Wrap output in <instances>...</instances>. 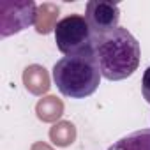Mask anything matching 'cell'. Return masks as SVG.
<instances>
[{
  "label": "cell",
  "instance_id": "obj_1",
  "mask_svg": "<svg viewBox=\"0 0 150 150\" xmlns=\"http://www.w3.org/2000/svg\"><path fill=\"white\" fill-rule=\"evenodd\" d=\"M94 51L101 74L110 81L129 78L139 65V42L127 28L122 27L106 35L96 37Z\"/></svg>",
  "mask_w": 150,
  "mask_h": 150
},
{
  "label": "cell",
  "instance_id": "obj_2",
  "mask_svg": "<svg viewBox=\"0 0 150 150\" xmlns=\"http://www.w3.org/2000/svg\"><path fill=\"white\" fill-rule=\"evenodd\" d=\"M101 71L96 51H85L60 58L53 67V80L62 96L71 99H85L92 96L101 81Z\"/></svg>",
  "mask_w": 150,
  "mask_h": 150
},
{
  "label": "cell",
  "instance_id": "obj_3",
  "mask_svg": "<svg viewBox=\"0 0 150 150\" xmlns=\"http://www.w3.org/2000/svg\"><path fill=\"white\" fill-rule=\"evenodd\" d=\"M55 42L60 53L71 57L94 50L96 35L85 16L69 14L62 18L55 27Z\"/></svg>",
  "mask_w": 150,
  "mask_h": 150
},
{
  "label": "cell",
  "instance_id": "obj_4",
  "mask_svg": "<svg viewBox=\"0 0 150 150\" xmlns=\"http://www.w3.org/2000/svg\"><path fill=\"white\" fill-rule=\"evenodd\" d=\"M37 7L34 0H0V37H9L35 25Z\"/></svg>",
  "mask_w": 150,
  "mask_h": 150
},
{
  "label": "cell",
  "instance_id": "obj_5",
  "mask_svg": "<svg viewBox=\"0 0 150 150\" xmlns=\"http://www.w3.org/2000/svg\"><path fill=\"white\" fill-rule=\"evenodd\" d=\"M85 18L94 35L101 37L118 28L120 9L115 2H110V0H90L87 4Z\"/></svg>",
  "mask_w": 150,
  "mask_h": 150
},
{
  "label": "cell",
  "instance_id": "obj_6",
  "mask_svg": "<svg viewBox=\"0 0 150 150\" xmlns=\"http://www.w3.org/2000/svg\"><path fill=\"white\" fill-rule=\"evenodd\" d=\"M23 85L25 88L34 94V96H42L50 90L51 83H50V74L48 71L39 65V64H32L23 71Z\"/></svg>",
  "mask_w": 150,
  "mask_h": 150
},
{
  "label": "cell",
  "instance_id": "obj_7",
  "mask_svg": "<svg viewBox=\"0 0 150 150\" xmlns=\"http://www.w3.org/2000/svg\"><path fill=\"white\" fill-rule=\"evenodd\" d=\"M58 14H60V7L57 4H51V2L41 4L37 7V18H35V30H37V34L46 35L50 32H55V27L60 21Z\"/></svg>",
  "mask_w": 150,
  "mask_h": 150
},
{
  "label": "cell",
  "instance_id": "obj_8",
  "mask_svg": "<svg viewBox=\"0 0 150 150\" xmlns=\"http://www.w3.org/2000/svg\"><path fill=\"white\" fill-rule=\"evenodd\" d=\"M35 113L39 120L48 124H57L58 118L64 115V103L57 96H46L39 99V103L35 104Z\"/></svg>",
  "mask_w": 150,
  "mask_h": 150
},
{
  "label": "cell",
  "instance_id": "obj_9",
  "mask_svg": "<svg viewBox=\"0 0 150 150\" xmlns=\"http://www.w3.org/2000/svg\"><path fill=\"white\" fill-rule=\"evenodd\" d=\"M108 150H150V129L134 131L115 141Z\"/></svg>",
  "mask_w": 150,
  "mask_h": 150
},
{
  "label": "cell",
  "instance_id": "obj_10",
  "mask_svg": "<svg viewBox=\"0 0 150 150\" xmlns=\"http://www.w3.org/2000/svg\"><path fill=\"white\" fill-rule=\"evenodd\" d=\"M50 139L57 146H69L76 139V127L72 122L60 120L53 124V127L50 129Z\"/></svg>",
  "mask_w": 150,
  "mask_h": 150
},
{
  "label": "cell",
  "instance_id": "obj_11",
  "mask_svg": "<svg viewBox=\"0 0 150 150\" xmlns=\"http://www.w3.org/2000/svg\"><path fill=\"white\" fill-rule=\"evenodd\" d=\"M141 94L146 103H150V65L145 69L143 78H141Z\"/></svg>",
  "mask_w": 150,
  "mask_h": 150
},
{
  "label": "cell",
  "instance_id": "obj_12",
  "mask_svg": "<svg viewBox=\"0 0 150 150\" xmlns=\"http://www.w3.org/2000/svg\"><path fill=\"white\" fill-rule=\"evenodd\" d=\"M30 150H53V148H51L48 143H44V141H35Z\"/></svg>",
  "mask_w": 150,
  "mask_h": 150
}]
</instances>
